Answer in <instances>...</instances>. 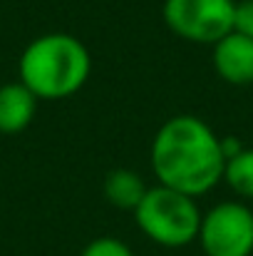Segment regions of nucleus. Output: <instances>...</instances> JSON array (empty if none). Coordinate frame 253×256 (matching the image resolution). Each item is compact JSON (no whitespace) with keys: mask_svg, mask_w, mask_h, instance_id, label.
Returning a JSON list of instances; mask_svg holds the SVG:
<instances>
[{"mask_svg":"<svg viewBox=\"0 0 253 256\" xmlns=\"http://www.w3.org/2000/svg\"><path fill=\"white\" fill-rule=\"evenodd\" d=\"M224 140L201 117L176 114L157 130L152 142V172L162 186L196 199L224 179Z\"/></svg>","mask_w":253,"mask_h":256,"instance_id":"1","label":"nucleus"},{"mask_svg":"<svg viewBox=\"0 0 253 256\" xmlns=\"http://www.w3.org/2000/svg\"><path fill=\"white\" fill-rule=\"evenodd\" d=\"M80 256H134V252L117 236H97L84 246Z\"/></svg>","mask_w":253,"mask_h":256,"instance_id":"10","label":"nucleus"},{"mask_svg":"<svg viewBox=\"0 0 253 256\" xmlns=\"http://www.w3.org/2000/svg\"><path fill=\"white\" fill-rule=\"evenodd\" d=\"M234 30L253 40V0H236Z\"/></svg>","mask_w":253,"mask_h":256,"instance_id":"11","label":"nucleus"},{"mask_svg":"<svg viewBox=\"0 0 253 256\" xmlns=\"http://www.w3.org/2000/svg\"><path fill=\"white\" fill-rule=\"evenodd\" d=\"M236 0H164L162 18L169 30L189 42L216 45L234 30Z\"/></svg>","mask_w":253,"mask_h":256,"instance_id":"4","label":"nucleus"},{"mask_svg":"<svg viewBox=\"0 0 253 256\" xmlns=\"http://www.w3.org/2000/svg\"><path fill=\"white\" fill-rule=\"evenodd\" d=\"M224 182L241 199H253V147H239L234 154L226 157Z\"/></svg>","mask_w":253,"mask_h":256,"instance_id":"9","label":"nucleus"},{"mask_svg":"<svg viewBox=\"0 0 253 256\" xmlns=\"http://www.w3.org/2000/svg\"><path fill=\"white\" fill-rule=\"evenodd\" d=\"M104 199L124 212H134L139 206V202L144 199V194L149 192V186L144 184V179L132 170H112L107 172L104 184H102Z\"/></svg>","mask_w":253,"mask_h":256,"instance_id":"8","label":"nucleus"},{"mask_svg":"<svg viewBox=\"0 0 253 256\" xmlns=\"http://www.w3.org/2000/svg\"><path fill=\"white\" fill-rule=\"evenodd\" d=\"M201 216L204 214L199 212L194 196L162 184L149 186V192L134 209V219L142 234L164 249H181L196 242Z\"/></svg>","mask_w":253,"mask_h":256,"instance_id":"3","label":"nucleus"},{"mask_svg":"<svg viewBox=\"0 0 253 256\" xmlns=\"http://www.w3.org/2000/svg\"><path fill=\"white\" fill-rule=\"evenodd\" d=\"M206 256H251L253 212L241 202H221L201 216L199 236Z\"/></svg>","mask_w":253,"mask_h":256,"instance_id":"5","label":"nucleus"},{"mask_svg":"<svg viewBox=\"0 0 253 256\" xmlns=\"http://www.w3.org/2000/svg\"><path fill=\"white\" fill-rule=\"evenodd\" d=\"M92 72V55L84 42L67 32H47L27 42L17 75L37 100H65L80 92Z\"/></svg>","mask_w":253,"mask_h":256,"instance_id":"2","label":"nucleus"},{"mask_svg":"<svg viewBox=\"0 0 253 256\" xmlns=\"http://www.w3.org/2000/svg\"><path fill=\"white\" fill-rule=\"evenodd\" d=\"M211 62L216 75L234 87L253 85V40L231 30L216 45H211Z\"/></svg>","mask_w":253,"mask_h":256,"instance_id":"6","label":"nucleus"},{"mask_svg":"<svg viewBox=\"0 0 253 256\" xmlns=\"http://www.w3.org/2000/svg\"><path fill=\"white\" fill-rule=\"evenodd\" d=\"M37 112V97L17 82L0 87V134H17L30 127Z\"/></svg>","mask_w":253,"mask_h":256,"instance_id":"7","label":"nucleus"}]
</instances>
